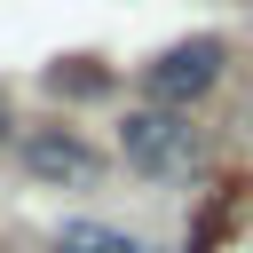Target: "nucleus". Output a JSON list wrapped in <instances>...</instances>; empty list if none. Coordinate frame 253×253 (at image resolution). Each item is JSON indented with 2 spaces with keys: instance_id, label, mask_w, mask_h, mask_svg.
<instances>
[{
  "instance_id": "nucleus-1",
  "label": "nucleus",
  "mask_w": 253,
  "mask_h": 253,
  "mask_svg": "<svg viewBox=\"0 0 253 253\" xmlns=\"http://www.w3.org/2000/svg\"><path fill=\"white\" fill-rule=\"evenodd\" d=\"M126 158L142 174H182L198 158V134L182 111H126Z\"/></svg>"
},
{
  "instance_id": "nucleus-2",
  "label": "nucleus",
  "mask_w": 253,
  "mask_h": 253,
  "mask_svg": "<svg viewBox=\"0 0 253 253\" xmlns=\"http://www.w3.org/2000/svg\"><path fill=\"white\" fill-rule=\"evenodd\" d=\"M221 79V40H182V47H166L150 71H142V87L158 95V103H190V95H206Z\"/></svg>"
},
{
  "instance_id": "nucleus-3",
  "label": "nucleus",
  "mask_w": 253,
  "mask_h": 253,
  "mask_svg": "<svg viewBox=\"0 0 253 253\" xmlns=\"http://www.w3.org/2000/svg\"><path fill=\"white\" fill-rule=\"evenodd\" d=\"M24 158H32L40 182H95V150H87L79 134H32Z\"/></svg>"
},
{
  "instance_id": "nucleus-4",
  "label": "nucleus",
  "mask_w": 253,
  "mask_h": 253,
  "mask_svg": "<svg viewBox=\"0 0 253 253\" xmlns=\"http://www.w3.org/2000/svg\"><path fill=\"white\" fill-rule=\"evenodd\" d=\"M63 253H134V237H119V229H87V221H71V229H63Z\"/></svg>"
}]
</instances>
